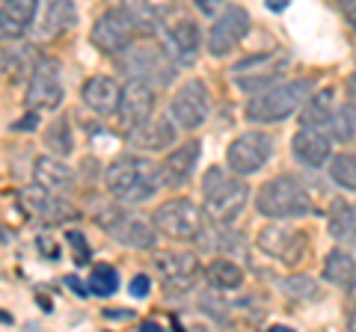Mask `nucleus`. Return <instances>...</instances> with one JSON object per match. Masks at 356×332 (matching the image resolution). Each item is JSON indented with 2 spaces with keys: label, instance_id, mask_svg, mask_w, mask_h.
<instances>
[{
  "label": "nucleus",
  "instance_id": "39448f33",
  "mask_svg": "<svg viewBox=\"0 0 356 332\" xmlns=\"http://www.w3.org/2000/svg\"><path fill=\"white\" fill-rule=\"evenodd\" d=\"M208 219L211 217L205 214V208H199L193 199H187V196L166 199V202H161L158 208H154V214H152V223H154V229L161 231V238L172 240V243L202 240Z\"/></svg>",
  "mask_w": 356,
  "mask_h": 332
},
{
  "label": "nucleus",
  "instance_id": "a878e982",
  "mask_svg": "<svg viewBox=\"0 0 356 332\" xmlns=\"http://www.w3.org/2000/svg\"><path fill=\"white\" fill-rule=\"evenodd\" d=\"M65 158H39L36 166H33V181L42 184L44 190H54V193H65L74 187V172L69 163H63Z\"/></svg>",
  "mask_w": 356,
  "mask_h": 332
},
{
  "label": "nucleus",
  "instance_id": "f257e3e1",
  "mask_svg": "<svg viewBox=\"0 0 356 332\" xmlns=\"http://www.w3.org/2000/svg\"><path fill=\"white\" fill-rule=\"evenodd\" d=\"M104 187L119 205H143L163 190L161 163H152L143 154H122L107 166Z\"/></svg>",
  "mask_w": 356,
  "mask_h": 332
},
{
  "label": "nucleus",
  "instance_id": "79ce46f5",
  "mask_svg": "<svg viewBox=\"0 0 356 332\" xmlns=\"http://www.w3.org/2000/svg\"><path fill=\"white\" fill-rule=\"evenodd\" d=\"M152 3H154V6H161V9H163V6H170V3H172V0H152Z\"/></svg>",
  "mask_w": 356,
  "mask_h": 332
},
{
  "label": "nucleus",
  "instance_id": "f8f14e48",
  "mask_svg": "<svg viewBox=\"0 0 356 332\" xmlns=\"http://www.w3.org/2000/svg\"><path fill=\"white\" fill-rule=\"evenodd\" d=\"M154 107H158V86L128 77V83L122 86V101L116 110V128L125 137L134 134L143 122L154 116Z\"/></svg>",
  "mask_w": 356,
  "mask_h": 332
},
{
  "label": "nucleus",
  "instance_id": "a211bd4d",
  "mask_svg": "<svg viewBox=\"0 0 356 332\" xmlns=\"http://www.w3.org/2000/svg\"><path fill=\"white\" fill-rule=\"evenodd\" d=\"M199 158H202V140H184L166 151V158L161 163L163 187H181L196 175Z\"/></svg>",
  "mask_w": 356,
  "mask_h": 332
},
{
  "label": "nucleus",
  "instance_id": "2f4dec72",
  "mask_svg": "<svg viewBox=\"0 0 356 332\" xmlns=\"http://www.w3.org/2000/svg\"><path fill=\"white\" fill-rule=\"evenodd\" d=\"M327 172H330V179L341 187V190L356 193V154L353 151L332 154V160L327 163Z\"/></svg>",
  "mask_w": 356,
  "mask_h": 332
},
{
  "label": "nucleus",
  "instance_id": "393cba45",
  "mask_svg": "<svg viewBox=\"0 0 356 332\" xmlns=\"http://www.w3.org/2000/svg\"><path fill=\"white\" fill-rule=\"evenodd\" d=\"M202 276H205V285L211 288V291H217V294L241 291L243 282H247V273H243V267L238 261L226 258V256L208 261L202 267Z\"/></svg>",
  "mask_w": 356,
  "mask_h": 332
},
{
  "label": "nucleus",
  "instance_id": "ddd939ff",
  "mask_svg": "<svg viewBox=\"0 0 356 332\" xmlns=\"http://www.w3.org/2000/svg\"><path fill=\"white\" fill-rule=\"evenodd\" d=\"M89 39H92V45L102 51V53L119 57L122 51H128L134 42H137V30H134L128 15L122 13L119 6H113V9H107V13H102V15L95 18Z\"/></svg>",
  "mask_w": 356,
  "mask_h": 332
},
{
  "label": "nucleus",
  "instance_id": "7ed1b4c3",
  "mask_svg": "<svg viewBox=\"0 0 356 332\" xmlns=\"http://www.w3.org/2000/svg\"><path fill=\"white\" fill-rule=\"evenodd\" d=\"M312 90H315V83L306 81V77H300V81H280L267 86L264 92L250 95L243 116H247V122H255V125H280V122L291 119L309 101Z\"/></svg>",
  "mask_w": 356,
  "mask_h": 332
},
{
  "label": "nucleus",
  "instance_id": "cd10ccee",
  "mask_svg": "<svg viewBox=\"0 0 356 332\" xmlns=\"http://www.w3.org/2000/svg\"><path fill=\"white\" fill-rule=\"evenodd\" d=\"M116 6L128 15L134 30H137V36H152V33H158L163 27L161 24V6H154L152 0H119Z\"/></svg>",
  "mask_w": 356,
  "mask_h": 332
},
{
  "label": "nucleus",
  "instance_id": "b1692460",
  "mask_svg": "<svg viewBox=\"0 0 356 332\" xmlns=\"http://www.w3.org/2000/svg\"><path fill=\"white\" fill-rule=\"evenodd\" d=\"M324 282H330L339 291H356V258L344 247L330 249L324 256V267H321Z\"/></svg>",
  "mask_w": 356,
  "mask_h": 332
},
{
  "label": "nucleus",
  "instance_id": "f03ea898",
  "mask_svg": "<svg viewBox=\"0 0 356 332\" xmlns=\"http://www.w3.org/2000/svg\"><path fill=\"white\" fill-rule=\"evenodd\" d=\"M199 190H202L205 214L220 226H232L250 205L247 179L232 172L229 166H208L202 172V187Z\"/></svg>",
  "mask_w": 356,
  "mask_h": 332
},
{
  "label": "nucleus",
  "instance_id": "a19ab883",
  "mask_svg": "<svg viewBox=\"0 0 356 332\" xmlns=\"http://www.w3.org/2000/svg\"><path fill=\"white\" fill-rule=\"evenodd\" d=\"M348 326L356 332V306H353V312H350V317H348Z\"/></svg>",
  "mask_w": 356,
  "mask_h": 332
},
{
  "label": "nucleus",
  "instance_id": "e433bc0d",
  "mask_svg": "<svg viewBox=\"0 0 356 332\" xmlns=\"http://www.w3.org/2000/svg\"><path fill=\"white\" fill-rule=\"evenodd\" d=\"M149 291H152V279H149L146 273L134 276V279L128 282V294H131V297H137V300H146Z\"/></svg>",
  "mask_w": 356,
  "mask_h": 332
},
{
  "label": "nucleus",
  "instance_id": "412c9836",
  "mask_svg": "<svg viewBox=\"0 0 356 332\" xmlns=\"http://www.w3.org/2000/svg\"><path fill=\"white\" fill-rule=\"evenodd\" d=\"M259 247L267 252V256L280 258L285 264H297L306 256V238L303 231H291L282 226H267L259 231Z\"/></svg>",
  "mask_w": 356,
  "mask_h": 332
},
{
  "label": "nucleus",
  "instance_id": "473e14b6",
  "mask_svg": "<svg viewBox=\"0 0 356 332\" xmlns=\"http://www.w3.org/2000/svg\"><path fill=\"white\" fill-rule=\"evenodd\" d=\"M86 291L95 297H113L119 291V270L113 264H95V267L89 270Z\"/></svg>",
  "mask_w": 356,
  "mask_h": 332
},
{
  "label": "nucleus",
  "instance_id": "72a5a7b5",
  "mask_svg": "<svg viewBox=\"0 0 356 332\" xmlns=\"http://www.w3.org/2000/svg\"><path fill=\"white\" fill-rule=\"evenodd\" d=\"M44 146L57 154V158H69L74 151V134H72L69 119L60 116L57 122H51V128L44 131Z\"/></svg>",
  "mask_w": 356,
  "mask_h": 332
},
{
  "label": "nucleus",
  "instance_id": "f3484780",
  "mask_svg": "<svg viewBox=\"0 0 356 332\" xmlns=\"http://www.w3.org/2000/svg\"><path fill=\"white\" fill-rule=\"evenodd\" d=\"M178 131H181L178 122L166 110V113H154L152 119L143 122L134 134H128V142L143 154H161L178 146Z\"/></svg>",
  "mask_w": 356,
  "mask_h": 332
},
{
  "label": "nucleus",
  "instance_id": "dca6fc26",
  "mask_svg": "<svg viewBox=\"0 0 356 332\" xmlns=\"http://www.w3.org/2000/svg\"><path fill=\"white\" fill-rule=\"evenodd\" d=\"M163 33V48L178 65H193L199 51H202V33L191 15H175L161 27Z\"/></svg>",
  "mask_w": 356,
  "mask_h": 332
},
{
  "label": "nucleus",
  "instance_id": "20e7f679",
  "mask_svg": "<svg viewBox=\"0 0 356 332\" xmlns=\"http://www.w3.org/2000/svg\"><path fill=\"white\" fill-rule=\"evenodd\" d=\"M255 211L267 219H273V223H285V219L309 217L315 211V205H312V196L303 187V181L282 172V175L267 179L259 187V193H255Z\"/></svg>",
  "mask_w": 356,
  "mask_h": 332
},
{
  "label": "nucleus",
  "instance_id": "c85d7f7f",
  "mask_svg": "<svg viewBox=\"0 0 356 332\" xmlns=\"http://www.w3.org/2000/svg\"><path fill=\"white\" fill-rule=\"evenodd\" d=\"M336 92L332 90H321V92H312L309 101L300 107V125L306 128H321L327 131L332 113H336Z\"/></svg>",
  "mask_w": 356,
  "mask_h": 332
},
{
  "label": "nucleus",
  "instance_id": "bb28decb",
  "mask_svg": "<svg viewBox=\"0 0 356 332\" xmlns=\"http://www.w3.org/2000/svg\"><path fill=\"white\" fill-rule=\"evenodd\" d=\"M24 205L33 217H44V219H65V217H74L72 205H65L60 193L54 190H44L42 184H33L30 190H24Z\"/></svg>",
  "mask_w": 356,
  "mask_h": 332
},
{
  "label": "nucleus",
  "instance_id": "423d86ee",
  "mask_svg": "<svg viewBox=\"0 0 356 332\" xmlns=\"http://www.w3.org/2000/svg\"><path fill=\"white\" fill-rule=\"evenodd\" d=\"M116 60H119L122 72H125L128 77L146 81L152 86H158V90L172 83L175 65H178L170 57V51H166L163 45H154V42H134V45L128 51H122Z\"/></svg>",
  "mask_w": 356,
  "mask_h": 332
},
{
  "label": "nucleus",
  "instance_id": "9d476101",
  "mask_svg": "<svg viewBox=\"0 0 356 332\" xmlns=\"http://www.w3.org/2000/svg\"><path fill=\"white\" fill-rule=\"evenodd\" d=\"M65 98V86H63V63L54 57H39L36 69L27 77V95L24 104L30 110H57Z\"/></svg>",
  "mask_w": 356,
  "mask_h": 332
},
{
  "label": "nucleus",
  "instance_id": "c756f323",
  "mask_svg": "<svg viewBox=\"0 0 356 332\" xmlns=\"http://www.w3.org/2000/svg\"><path fill=\"white\" fill-rule=\"evenodd\" d=\"M327 229L339 243L356 247V208H350L348 202H332L327 214Z\"/></svg>",
  "mask_w": 356,
  "mask_h": 332
},
{
  "label": "nucleus",
  "instance_id": "4be33fe9",
  "mask_svg": "<svg viewBox=\"0 0 356 332\" xmlns=\"http://www.w3.org/2000/svg\"><path fill=\"white\" fill-rule=\"evenodd\" d=\"M81 101L98 116H116L122 101V83L110 74H95L81 86Z\"/></svg>",
  "mask_w": 356,
  "mask_h": 332
},
{
  "label": "nucleus",
  "instance_id": "4468645a",
  "mask_svg": "<svg viewBox=\"0 0 356 332\" xmlns=\"http://www.w3.org/2000/svg\"><path fill=\"white\" fill-rule=\"evenodd\" d=\"M98 223H102L119 243L134 247V249H152L154 243H158V235H161L152 219L146 223V219H140L137 214L125 211V208H107V217L102 214Z\"/></svg>",
  "mask_w": 356,
  "mask_h": 332
},
{
  "label": "nucleus",
  "instance_id": "9b49d317",
  "mask_svg": "<svg viewBox=\"0 0 356 332\" xmlns=\"http://www.w3.org/2000/svg\"><path fill=\"white\" fill-rule=\"evenodd\" d=\"M252 27V18L243 6L238 3H229L220 9V15L214 18V24L208 27V39H205V48L211 57H226L232 53L243 39H247V33Z\"/></svg>",
  "mask_w": 356,
  "mask_h": 332
},
{
  "label": "nucleus",
  "instance_id": "ea45409f",
  "mask_svg": "<svg viewBox=\"0 0 356 332\" xmlns=\"http://www.w3.org/2000/svg\"><path fill=\"white\" fill-rule=\"evenodd\" d=\"M344 92H348V98H350V104H356V72L348 77V86H344Z\"/></svg>",
  "mask_w": 356,
  "mask_h": 332
},
{
  "label": "nucleus",
  "instance_id": "0eeeda50",
  "mask_svg": "<svg viewBox=\"0 0 356 332\" xmlns=\"http://www.w3.org/2000/svg\"><path fill=\"white\" fill-rule=\"evenodd\" d=\"M273 158V137L267 131H243L226 149V166L232 172L243 175H259Z\"/></svg>",
  "mask_w": 356,
  "mask_h": 332
},
{
  "label": "nucleus",
  "instance_id": "6ab92c4d",
  "mask_svg": "<svg viewBox=\"0 0 356 332\" xmlns=\"http://www.w3.org/2000/svg\"><path fill=\"white\" fill-rule=\"evenodd\" d=\"M72 24H74L72 0H39L30 33H33V39H39V42H51V39L63 36Z\"/></svg>",
  "mask_w": 356,
  "mask_h": 332
},
{
  "label": "nucleus",
  "instance_id": "7c9ffc66",
  "mask_svg": "<svg viewBox=\"0 0 356 332\" xmlns=\"http://www.w3.org/2000/svg\"><path fill=\"white\" fill-rule=\"evenodd\" d=\"M36 63H39V57L33 53V48L15 45V39H13V45L6 42V48H3V74L6 77H13V81L30 77L33 69H36Z\"/></svg>",
  "mask_w": 356,
  "mask_h": 332
},
{
  "label": "nucleus",
  "instance_id": "2eb2a0df",
  "mask_svg": "<svg viewBox=\"0 0 356 332\" xmlns=\"http://www.w3.org/2000/svg\"><path fill=\"white\" fill-rule=\"evenodd\" d=\"M154 270H158L163 288L170 294H184L196 285V279L202 276V264L193 252L184 249H166L154 256Z\"/></svg>",
  "mask_w": 356,
  "mask_h": 332
},
{
  "label": "nucleus",
  "instance_id": "f704fd0d",
  "mask_svg": "<svg viewBox=\"0 0 356 332\" xmlns=\"http://www.w3.org/2000/svg\"><path fill=\"white\" fill-rule=\"evenodd\" d=\"M327 134L341 142H350L356 137V119L350 116V107H336V113H332L327 125Z\"/></svg>",
  "mask_w": 356,
  "mask_h": 332
},
{
  "label": "nucleus",
  "instance_id": "58836bf2",
  "mask_svg": "<svg viewBox=\"0 0 356 332\" xmlns=\"http://www.w3.org/2000/svg\"><path fill=\"white\" fill-rule=\"evenodd\" d=\"M341 6H344V15H348L353 33H356V0H341Z\"/></svg>",
  "mask_w": 356,
  "mask_h": 332
},
{
  "label": "nucleus",
  "instance_id": "6e6552de",
  "mask_svg": "<svg viewBox=\"0 0 356 332\" xmlns=\"http://www.w3.org/2000/svg\"><path fill=\"white\" fill-rule=\"evenodd\" d=\"M170 116L178 122V128L193 134L208 122L211 116V92L205 81L199 77H191V81L178 83V90L170 98Z\"/></svg>",
  "mask_w": 356,
  "mask_h": 332
},
{
  "label": "nucleus",
  "instance_id": "1a4fd4ad",
  "mask_svg": "<svg viewBox=\"0 0 356 332\" xmlns=\"http://www.w3.org/2000/svg\"><path fill=\"white\" fill-rule=\"evenodd\" d=\"M285 69H288V60L282 53H252V57L232 65V81H235L241 92L255 95V92H264L267 86L280 83Z\"/></svg>",
  "mask_w": 356,
  "mask_h": 332
},
{
  "label": "nucleus",
  "instance_id": "4c0bfd02",
  "mask_svg": "<svg viewBox=\"0 0 356 332\" xmlns=\"http://www.w3.org/2000/svg\"><path fill=\"white\" fill-rule=\"evenodd\" d=\"M193 3H196L199 13L208 15V18H217V15H220V9L226 6V3H222V0H193Z\"/></svg>",
  "mask_w": 356,
  "mask_h": 332
},
{
  "label": "nucleus",
  "instance_id": "aec40b11",
  "mask_svg": "<svg viewBox=\"0 0 356 332\" xmlns=\"http://www.w3.org/2000/svg\"><path fill=\"white\" fill-rule=\"evenodd\" d=\"M291 154L306 169H321L332 160V137L321 128L300 125V131L291 137Z\"/></svg>",
  "mask_w": 356,
  "mask_h": 332
},
{
  "label": "nucleus",
  "instance_id": "c9c22d12",
  "mask_svg": "<svg viewBox=\"0 0 356 332\" xmlns=\"http://www.w3.org/2000/svg\"><path fill=\"white\" fill-rule=\"evenodd\" d=\"M65 240H69L72 249H74V261L77 264H86L89 261V243L83 240L81 231H65Z\"/></svg>",
  "mask_w": 356,
  "mask_h": 332
},
{
  "label": "nucleus",
  "instance_id": "5701e85b",
  "mask_svg": "<svg viewBox=\"0 0 356 332\" xmlns=\"http://www.w3.org/2000/svg\"><path fill=\"white\" fill-rule=\"evenodd\" d=\"M39 0H0V30L3 39L13 42L30 33L33 18H36Z\"/></svg>",
  "mask_w": 356,
  "mask_h": 332
}]
</instances>
